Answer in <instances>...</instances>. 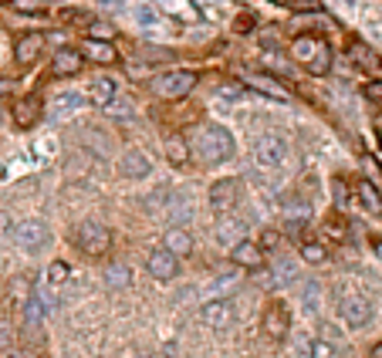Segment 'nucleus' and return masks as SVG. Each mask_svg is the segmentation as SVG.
<instances>
[{
  "instance_id": "obj_16",
  "label": "nucleus",
  "mask_w": 382,
  "mask_h": 358,
  "mask_svg": "<svg viewBox=\"0 0 382 358\" xmlns=\"http://www.w3.org/2000/svg\"><path fill=\"white\" fill-rule=\"evenodd\" d=\"M85 57L95 61V64H115L118 61V51L112 48V41H102V38H85Z\"/></svg>"
},
{
  "instance_id": "obj_14",
  "label": "nucleus",
  "mask_w": 382,
  "mask_h": 358,
  "mask_svg": "<svg viewBox=\"0 0 382 358\" xmlns=\"http://www.w3.org/2000/svg\"><path fill=\"white\" fill-rule=\"evenodd\" d=\"M118 170H122V176H125V179H146V176L153 172V163H149V156H146V152L129 149L125 156H122Z\"/></svg>"
},
{
  "instance_id": "obj_26",
  "label": "nucleus",
  "mask_w": 382,
  "mask_h": 358,
  "mask_svg": "<svg viewBox=\"0 0 382 358\" xmlns=\"http://www.w3.org/2000/svg\"><path fill=\"white\" fill-rule=\"evenodd\" d=\"M102 112L109 115V118H115V122H132L135 109H132V102H129V98H118V95H115L109 105H102Z\"/></svg>"
},
{
  "instance_id": "obj_48",
  "label": "nucleus",
  "mask_w": 382,
  "mask_h": 358,
  "mask_svg": "<svg viewBox=\"0 0 382 358\" xmlns=\"http://www.w3.org/2000/svg\"><path fill=\"white\" fill-rule=\"evenodd\" d=\"M379 149H382V135H379Z\"/></svg>"
},
{
  "instance_id": "obj_23",
  "label": "nucleus",
  "mask_w": 382,
  "mask_h": 358,
  "mask_svg": "<svg viewBox=\"0 0 382 358\" xmlns=\"http://www.w3.org/2000/svg\"><path fill=\"white\" fill-rule=\"evenodd\" d=\"M115 95H118V85H115V78H95L92 85H88V98H92V105H109Z\"/></svg>"
},
{
  "instance_id": "obj_50",
  "label": "nucleus",
  "mask_w": 382,
  "mask_h": 358,
  "mask_svg": "<svg viewBox=\"0 0 382 358\" xmlns=\"http://www.w3.org/2000/svg\"><path fill=\"white\" fill-rule=\"evenodd\" d=\"M379 64H382V61H379Z\"/></svg>"
},
{
  "instance_id": "obj_7",
  "label": "nucleus",
  "mask_w": 382,
  "mask_h": 358,
  "mask_svg": "<svg viewBox=\"0 0 382 358\" xmlns=\"http://www.w3.org/2000/svg\"><path fill=\"white\" fill-rule=\"evenodd\" d=\"M261 331L268 335V338L281 341L291 335V311H287L285 301H271L264 308V318H261Z\"/></svg>"
},
{
  "instance_id": "obj_31",
  "label": "nucleus",
  "mask_w": 382,
  "mask_h": 358,
  "mask_svg": "<svg viewBox=\"0 0 382 358\" xmlns=\"http://www.w3.org/2000/svg\"><path fill=\"white\" fill-rule=\"evenodd\" d=\"M305 230H308V220L301 216H291V220H285V233L291 237V240H305Z\"/></svg>"
},
{
  "instance_id": "obj_20",
  "label": "nucleus",
  "mask_w": 382,
  "mask_h": 358,
  "mask_svg": "<svg viewBox=\"0 0 382 358\" xmlns=\"http://www.w3.org/2000/svg\"><path fill=\"white\" fill-rule=\"evenodd\" d=\"M38 118H41V102L38 98H20L18 105H14V122H18L20 129L38 125Z\"/></svg>"
},
{
  "instance_id": "obj_29",
  "label": "nucleus",
  "mask_w": 382,
  "mask_h": 358,
  "mask_svg": "<svg viewBox=\"0 0 382 358\" xmlns=\"http://www.w3.org/2000/svg\"><path fill=\"white\" fill-rule=\"evenodd\" d=\"M322 230H325V237L339 240V244H345V240H348V223H345L342 216H328Z\"/></svg>"
},
{
  "instance_id": "obj_35",
  "label": "nucleus",
  "mask_w": 382,
  "mask_h": 358,
  "mask_svg": "<svg viewBox=\"0 0 382 358\" xmlns=\"http://www.w3.org/2000/svg\"><path fill=\"white\" fill-rule=\"evenodd\" d=\"M135 18H139L142 27H156V24H159V18H156L153 7H139V11H135Z\"/></svg>"
},
{
  "instance_id": "obj_42",
  "label": "nucleus",
  "mask_w": 382,
  "mask_h": 358,
  "mask_svg": "<svg viewBox=\"0 0 382 358\" xmlns=\"http://www.w3.org/2000/svg\"><path fill=\"white\" fill-rule=\"evenodd\" d=\"M362 166H365V172H369L372 179H379V166H376V163H372L369 156H365V159H362Z\"/></svg>"
},
{
  "instance_id": "obj_24",
  "label": "nucleus",
  "mask_w": 382,
  "mask_h": 358,
  "mask_svg": "<svg viewBox=\"0 0 382 358\" xmlns=\"http://www.w3.org/2000/svg\"><path fill=\"white\" fill-rule=\"evenodd\" d=\"M348 57L362 68V71H376V68H382L379 57H376V51L369 48V44H362V41H352V48H348Z\"/></svg>"
},
{
  "instance_id": "obj_36",
  "label": "nucleus",
  "mask_w": 382,
  "mask_h": 358,
  "mask_svg": "<svg viewBox=\"0 0 382 358\" xmlns=\"http://www.w3.org/2000/svg\"><path fill=\"white\" fill-rule=\"evenodd\" d=\"M332 193H335V203L345 207V200H348V186H345V179H332Z\"/></svg>"
},
{
  "instance_id": "obj_49",
  "label": "nucleus",
  "mask_w": 382,
  "mask_h": 358,
  "mask_svg": "<svg viewBox=\"0 0 382 358\" xmlns=\"http://www.w3.org/2000/svg\"><path fill=\"white\" fill-rule=\"evenodd\" d=\"M0 4H11V0H0Z\"/></svg>"
},
{
  "instance_id": "obj_13",
  "label": "nucleus",
  "mask_w": 382,
  "mask_h": 358,
  "mask_svg": "<svg viewBox=\"0 0 382 358\" xmlns=\"http://www.w3.org/2000/svg\"><path fill=\"white\" fill-rule=\"evenodd\" d=\"M41 51H44V34H38V31L34 34H20L18 44H14V61L27 68V64H34L41 57Z\"/></svg>"
},
{
  "instance_id": "obj_18",
  "label": "nucleus",
  "mask_w": 382,
  "mask_h": 358,
  "mask_svg": "<svg viewBox=\"0 0 382 358\" xmlns=\"http://www.w3.org/2000/svg\"><path fill=\"white\" fill-rule=\"evenodd\" d=\"M244 81H247L254 92H261V95H268V98H278V102H287V88L278 81V78H271V75H244Z\"/></svg>"
},
{
  "instance_id": "obj_12",
  "label": "nucleus",
  "mask_w": 382,
  "mask_h": 358,
  "mask_svg": "<svg viewBox=\"0 0 382 358\" xmlns=\"http://www.w3.org/2000/svg\"><path fill=\"white\" fill-rule=\"evenodd\" d=\"M230 261L237 267H244V270H261L264 267V250L254 240H237L230 247Z\"/></svg>"
},
{
  "instance_id": "obj_6",
  "label": "nucleus",
  "mask_w": 382,
  "mask_h": 358,
  "mask_svg": "<svg viewBox=\"0 0 382 358\" xmlns=\"http://www.w3.org/2000/svg\"><path fill=\"white\" fill-rule=\"evenodd\" d=\"M287 159V142L285 135L278 132H268L257 139V146H254V163L257 166H264V170H274V166H281Z\"/></svg>"
},
{
  "instance_id": "obj_22",
  "label": "nucleus",
  "mask_w": 382,
  "mask_h": 358,
  "mask_svg": "<svg viewBox=\"0 0 382 358\" xmlns=\"http://www.w3.org/2000/svg\"><path fill=\"white\" fill-rule=\"evenodd\" d=\"M163 149H166V159L172 166H186L190 163V142L183 135H166L163 139Z\"/></svg>"
},
{
  "instance_id": "obj_2",
  "label": "nucleus",
  "mask_w": 382,
  "mask_h": 358,
  "mask_svg": "<svg viewBox=\"0 0 382 358\" xmlns=\"http://www.w3.org/2000/svg\"><path fill=\"white\" fill-rule=\"evenodd\" d=\"M291 57L305 68L308 75L322 78L332 71V48H328V41L315 38V34H301V38H294L291 44Z\"/></svg>"
},
{
  "instance_id": "obj_33",
  "label": "nucleus",
  "mask_w": 382,
  "mask_h": 358,
  "mask_svg": "<svg viewBox=\"0 0 382 358\" xmlns=\"http://www.w3.org/2000/svg\"><path fill=\"white\" fill-rule=\"evenodd\" d=\"M274 4H287V7H298V11H311V14H318V11H322V4H318V0H274Z\"/></svg>"
},
{
  "instance_id": "obj_38",
  "label": "nucleus",
  "mask_w": 382,
  "mask_h": 358,
  "mask_svg": "<svg viewBox=\"0 0 382 358\" xmlns=\"http://www.w3.org/2000/svg\"><path fill=\"white\" fill-rule=\"evenodd\" d=\"M305 301H308V311L315 315L318 311V284H308L305 287Z\"/></svg>"
},
{
  "instance_id": "obj_4",
  "label": "nucleus",
  "mask_w": 382,
  "mask_h": 358,
  "mask_svg": "<svg viewBox=\"0 0 382 358\" xmlns=\"http://www.w3.org/2000/svg\"><path fill=\"white\" fill-rule=\"evenodd\" d=\"M149 88L159 98H186L196 88V75L193 71H163L149 81Z\"/></svg>"
},
{
  "instance_id": "obj_9",
  "label": "nucleus",
  "mask_w": 382,
  "mask_h": 358,
  "mask_svg": "<svg viewBox=\"0 0 382 358\" xmlns=\"http://www.w3.org/2000/svg\"><path fill=\"white\" fill-rule=\"evenodd\" d=\"M207 200H210L213 213H230V209L237 207V200H240V179H233V176L217 179L210 186V193H207Z\"/></svg>"
},
{
  "instance_id": "obj_25",
  "label": "nucleus",
  "mask_w": 382,
  "mask_h": 358,
  "mask_svg": "<svg viewBox=\"0 0 382 358\" xmlns=\"http://www.w3.org/2000/svg\"><path fill=\"white\" fill-rule=\"evenodd\" d=\"M105 284H109V287H115V291L129 287V284H132V267H129V264H118V261H115V264H109V267H105Z\"/></svg>"
},
{
  "instance_id": "obj_37",
  "label": "nucleus",
  "mask_w": 382,
  "mask_h": 358,
  "mask_svg": "<svg viewBox=\"0 0 382 358\" xmlns=\"http://www.w3.org/2000/svg\"><path fill=\"white\" fill-rule=\"evenodd\" d=\"M362 92H365V98H369V102H376V105H382V81H369V85H365Z\"/></svg>"
},
{
  "instance_id": "obj_10",
  "label": "nucleus",
  "mask_w": 382,
  "mask_h": 358,
  "mask_svg": "<svg viewBox=\"0 0 382 358\" xmlns=\"http://www.w3.org/2000/svg\"><path fill=\"white\" fill-rule=\"evenodd\" d=\"M200 318H203V324L207 328H213V331H224V328H230L233 321H237V311H233V301H210L203 304V311H200Z\"/></svg>"
},
{
  "instance_id": "obj_39",
  "label": "nucleus",
  "mask_w": 382,
  "mask_h": 358,
  "mask_svg": "<svg viewBox=\"0 0 382 358\" xmlns=\"http://www.w3.org/2000/svg\"><path fill=\"white\" fill-rule=\"evenodd\" d=\"M278 244H281L278 230H264V237H261V250H274Z\"/></svg>"
},
{
  "instance_id": "obj_30",
  "label": "nucleus",
  "mask_w": 382,
  "mask_h": 358,
  "mask_svg": "<svg viewBox=\"0 0 382 358\" xmlns=\"http://www.w3.org/2000/svg\"><path fill=\"white\" fill-rule=\"evenodd\" d=\"M301 261L311 267H318V264H325L328 261V250L322 244H301Z\"/></svg>"
},
{
  "instance_id": "obj_41",
  "label": "nucleus",
  "mask_w": 382,
  "mask_h": 358,
  "mask_svg": "<svg viewBox=\"0 0 382 358\" xmlns=\"http://www.w3.org/2000/svg\"><path fill=\"white\" fill-rule=\"evenodd\" d=\"M233 27H237V31H254V14H240Z\"/></svg>"
},
{
  "instance_id": "obj_34",
  "label": "nucleus",
  "mask_w": 382,
  "mask_h": 358,
  "mask_svg": "<svg viewBox=\"0 0 382 358\" xmlns=\"http://www.w3.org/2000/svg\"><path fill=\"white\" fill-rule=\"evenodd\" d=\"M11 7L20 14H41V0H11Z\"/></svg>"
},
{
  "instance_id": "obj_28",
  "label": "nucleus",
  "mask_w": 382,
  "mask_h": 358,
  "mask_svg": "<svg viewBox=\"0 0 382 358\" xmlns=\"http://www.w3.org/2000/svg\"><path fill=\"white\" fill-rule=\"evenodd\" d=\"M294 277H298V270H294L291 261H274V267H271V284H291Z\"/></svg>"
},
{
  "instance_id": "obj_45",
  "label": "nucleus",
  "mask_w": 382,
  "mask_h": 358,
  "mask_svg": "<svg viewBox=\"0 0 382 358\" xmlns=\"http://www.w3.org/2000/svg\"><path fill=\"white\" fill-rule=\"evenodd\" d=\"M372 250H376V257L382 261V240H376V244H372Z\"/></svg>"
},
{
  "instance_id": "obj_19",
  "label": "nucleus",
  "mask_w": 382,
  "mask_h": 358,
  "mask_svg": "<svg viewBox=\"0 0 382 358\" xmlns=\"http://www.w3.org/2000/svg\"><path fill=\"white\" fill-rule=\"evenodd\" d=\"M163 247H166L170 254H176V257H186V254H193V237L183 226H170L166 237H163Z\"/></svg>"
},
{
  "instance_id": "obj_40",
  "label": "nucleus",
  "mask_w": 382,
  "mask_h": 358,
  "mask_svg": "<svg viewBox=\"0 0 382 358\" xmlns=\"http://www.w3.org/2000/svg\"><path fill=\"white\" fill-rule=\"evenodd\" d=\"M115 34V27H109V24H92V34H88V38H112Z\"/></svg>"
},
{
  "instance_id": "obj_32",
  "label": "nucleus",
  "mask_w": 382,
  "mask_h": 358,
  "mask_svg": "<svg viewBox=\"0 0 382 358\" xmlns=\"http://www.w3.org/2000/svg\"><path fill=\"white\" fill-rule=\"evenodd\" d=\"M68 274H71L68 264H64V261H55V264L48 267V284H64L68 281Z\"/></svg>"
},
{
  "instance_id": "obj_46",
  "label": "nucleus",
  "mask_w": 382,
  "mask_h": 358,
  "mask_svg": "<svg viewBox=\"0 0 382 358\" xmlns=\"http://www.w3.org/2000/svg\"><path fill=\"white\" fill-rule=\"evenodd\" d=\"M372 358H382V341L376 345V348H372Z\"/></svg>"
},
{
  "instance_id": "obj_3",
  "label": "nucleus",
  "mask_w": 382,
  "mask_h": 358,
  "mask_svg": "<svg viewBox=\"0 0 382 358\" xmlns=\"http://www.w3.org/2000/svg\"><path fill=\"white\" fill-rule=\"evenodd\" d=\"M71 244L88 257H102L112 247V230L105 223H98V220H85V223H78L71 230Z\"/></svg>"
},
{
  "instance_id": "obj_44",
  "label": "nucleus",
  "mask_w": 382,
  "mask_h": 358,
  "mask_svg": "<svg viewBox=\"0 0 382 358\" xmlns=\"http://www.w3.org/2000/svg\"><path fill=\"white\" fill-rule=\"evenodd\" d=\"M7 358H44V355H38V352H11Z\"/></svg>"
},
{
  "instance_id": "obj_11",
  "label": "nucleus",
  "mask_w": 382,
  "mask_h": 358,
  "mask_svg": "<svg viewBox=\"0 0 382 358\" xmlns=\"http://www.w3.org/2000/svg\"><path fill=\"white\" fill-rule=\"evenodd\" d=\"M146 267H149V274H153L156 281H172V277L179 274V257L170 254L166 247H159V250H153V254L146 257Z\"/></svg>"
},
{
  "instance_id": "obj_5",
  "label": "nucleus",
  "mask_w": 382,
  "mask_h": 358,
  "mask_svg": "<svg viewBox=\"0 0 382 358\" xmlns=\"http://www.w3.org/2000/svg\"><path fill=\"white\" fill-rule=\"evenodd\" d=\"M11 237H14V244L20 250H27V254H38L41 247H48L51 240V230L41 223V220H20L14 230H11Z\"/></svg>"
},
{
  "instance_id": "obj_43",
  "label": "nucleus",
  "mask_w": 382,
  "mask_h": 358,
  "mask_svg": "<svg viewBox=\"0 0 382 358\" xmlns=\"http://www.w3.org/2000/svg\"><path fill=\"white\" fill-rule=\"evenodd\" d=\"M217 92L224 95V98H237V95H240L237 88H233V85H224V88H217Z\"/></svg>"
},
{
  "instance_id": "obj_21",
  "label": "nucleus",
  "mask_w": 382,
  "mask_h": 358,
  "mask_svg": "<svg viewBox=\"0 0 382 358\" xmlns=\"http://www.w3.org/2000/svg\"><path fill=\"white\" fill-rule=\"evenodd\" d=\"M81 105H85V95L61 92V95H55V102H51V115H55V118H68V115H75Z\"/></svg>"
},
{
  "instance_id": "obj_8",
  "label": "nucleus",
  "mask_w": 382,
  "mask_h": 358,
  "mask_svg": "<svg viewBox=\"0 0 382 358\" xmlns=\"http://www.w3.org/2000/svg\"><path fill=\"white\" fill-rule=\"evenodd\" d=\"M339 315L345 318V324L348 328H365L369 321H372V304H369V298H362V294H342L339 298Z\"/></svg>"
},
{
  "instance_id": "obj_1",
  "label": "nucleus",
  "mask_w": 382,
  "mask_h": 358,
  "mask_svg": "<svg viewBox=\"0 0 382 358\" xmlns=\"http://www.w3.org/2000/svg\"><path fill=\"white\" fill-rule=\"evenodd\" d=\"M233 135L230 129L224 125H217V122H207V125H200L190 139V152H196V159L203 163V166H220V163H227L230 156H233Z\"/></svg>"
},
{
  "instance_id": "obj_27",
  "label": "nucleus",
  "mask_w": 382,
  "mask_h": 358,
  "mask_svg": "<svg viewBox=\"0 0 382 358\" xmlns=\"http://www.w3.org/2000/svg\"><path fill=\"white\" fill-rule=\"evenodd\" d=\"M305 352H308V358H335L339 355V348H335L328 338H311L305 345Z\"/></svg>"
},
{
  "instance_id": "obj_47",
  "label": "nucleus",
  "mask_w": 382,
  "mask_h": 358,
  "mask_svg": "<svg viewBox=\"0 0 382 358\" xmlns=\"http://www.w3.org/2000/svg\"><path fill=\"white\" fill-rule=\"evenodd\" d=\"M135 358H156V355H135Z\"/></svg>"
},
{
  "instance_id": "obj_15",
  "label": "nucleus",
  "mask_w": 382,
  "mask_h": 358,
  "mask_svg": "<svg viewBox=\"0 0 382 358\" xmlns=\"http://www.w3.org/2000/svg\"><path fill=\"white\" fill-rule=\"evenodd\" d=\"M81 64H85L81 51H75V48H61V51H55L51 71H55L57 78H68V75H78V71H81Z\"/></svg>"
},
{
  "instance_id": "obj_17",
  "label": "nucleus",
  "mask_w": 382,
  "mask_h": 358,
  "mask_svg": "<svg viewBox=\"0 0 382 358\" xmlns=\"http://www.w3.org/2000/svg\"><path fill=\"white\" fill-rule=\"evenodd\" d=\"M355 196H359V203H362L365 213L382 216V193L372 179H359V183H355Z\"/></svg>"
}]
</instances>
